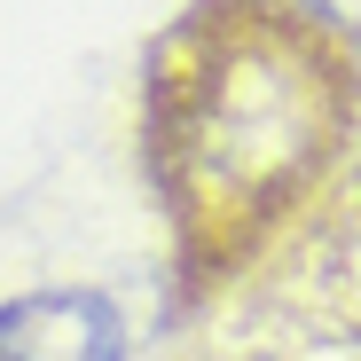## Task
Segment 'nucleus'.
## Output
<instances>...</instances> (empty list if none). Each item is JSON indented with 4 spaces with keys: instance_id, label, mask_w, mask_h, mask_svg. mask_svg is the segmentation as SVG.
Returning <instances> with one entry per match:
<instances>
[{
    "instance_id": "nucleus-2",
    "label": "nucleus",
    "mask_w": 361,
    "mask_h": 361,
    "mask_svg": "<svg viewBox=\"0 0 361 361\" xmlns=\"http://www.w3.org/2000/svg\"><path fill=\"white\" fill-rule=\"evenodd\" d=\"M0 361H126V314L102 290H24L0 307Z\"/></svg>"
},
{
    "instance_id": "nucleus-3",
    "label": "nucleus",
    "mask_w": 361,
    "mask_h": 361,
    "mask_svg": "<svg viewBox=\"0 0 361 361\" xmlns=\"http://www.w3.org/2000/svg\"><path fill=\"white\" fill-rule=\"evenodd\" d=\"M298 8H307V16H322L330 32H345V39L361 47V0H298Z\"/></svg>"
},
{
    "instance_id": "nucleus-1",
    "label": "nucleus",
    "mask_w": 361,
    "mask_h": 361,
    "mask_svg": "<svg viewBox=\"0 0 361 361\" xmlns=\"http://www.w3.org/2000/svg\"><path fill=\"white\" fill-rule=\"evenodd\" d=\"M361 110L353 39L298 0H189L149 47L142 157L189 290L244 275L322 189Z\"/></svg>"
}]
</instances>
